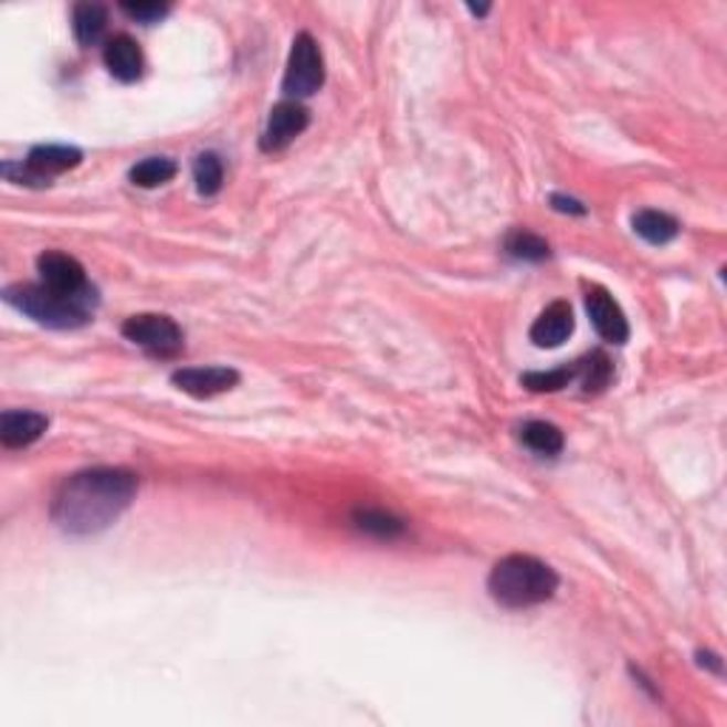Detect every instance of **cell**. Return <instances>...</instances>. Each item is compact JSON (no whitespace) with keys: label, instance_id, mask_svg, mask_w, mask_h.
<instances>
[{"label":"cell","instance_id":"6da1fadb","mask_svg":"<svg viewBox=\"0 0 727 727\" xmlns=\"http://www.w3.org/2000/svg\"><path fill=\"white\" fill-rule=\"evenodd\" d=\"M137 489V475L128 470L97 466L77 472L54 495L52 520L66 535H97L131 506Z\"/></svg>","mask_w":727,"mask_h":727},{"label":"cell","instance_id":"7a4b0ae2","mask_svg":"<svg viewBox=\"0 0 727 727\" xmlns=\"http://www.w3.org/2000/svg\"><path fill=\"white\" fill-rule=\"evenodd\" d=\"M560 577L549 562L531 555H509L495 562L489 575V594L497 605L512 611L531 609L555 597Z\"/></svg>","mask_w":727,"mask_h":727},{"label":"cell","instance_id":"3957f363","mask_svg":"<svg viewBox=\"0 0 727 727\" xmlns=\"http://www.w3.org/2000/svg\"><path fill=\"white\" fill-rule=\"evenodd\" d=\"M3 298L14 310H20L38 325L52 327V330H74V327L88 325L99 302L94 287L77 293V296H69V293L49 291L46 285H12L3 291Z\"/></svg>","mask_w":727,"mask_h":727},{"label":"cell","instance_id":"277c9868","mask_svg":"<svg viewBox=\"0 0 727 727\" xmlns=\"http://www.w3.org/2000/svg\"><path fill=\"white\" fill-rule=\"evenodd\" d=\"M83 162V151L72 146H34L29 151L27 162H7L3 166V177L9 182H18V186H32V188H43L52 186V177H60V173L72 171Z\"/></svg>","mask_w":727,"mask_h":727},{"label":"cell","instance_id":"5b68a950","mask_svg":"<svg viewBox=\"0 0 727 727\" xmlns=\"http://www.w3.org/2000/svg\"><path fill=\"white\" fill-rule=\"evenodd\" d=\"M325 83V57H322V49L313 40V34L302 32L296 34L291 49V57H287V69H285V94L291 99L298 97H310L322 88Z\"/></svg>","mask_w":727,"mask_h":727},{"label":"cell","instance_id":"8992f818","mask_svg":"<svg viewBox=\"0 0 727 727\" xmlns=\"http://www.w3.org/2000/svg\"><path fill=\"white\" fill-rule=\"evenodd\" d=\"M123 336L157 358H173L182 352V330L173 318L159 313H139L123 325Z\"/></svg>","mask_w":727,"mask_h":727},{"label":"cell","instance_id":"52a82bcc","mask_svg":"<svg viewBox=\"0 0 727 727\" xmlns=\"http://www.w3.org/2000/svg\"><path fill=\"white\" fill-rule=\"evenodd\" d=\"M586 310H589L594 330L605 341H611V345H625L629 341V318H625L622 307L617 305V298L605 287H586Z\"/></svg>","mask_w":727,"mask_h":727},{"label":"cell","instance_id":"ba28073f","mask_svg":"<svg viewBox=\"0 0 727 727\" xmlns=\"http://www.w3.org/2000/svg\"><path fill=\"white\" fill-rule=\"evenodd\" d=\"M38 273H40V285H46L49 291L69 293V296L92 291L83 265H80L74 256H69V253H60V251L40 253Z\"/></svg>","mask_w":727,"mask_h":727},{"label":"cell","instance_id":"9c48e42d","mask_svg":"<svg viewBox=\"0 0 727 727\" xmlns=\"http://www.w3.org/2000/svg\"><path fill=\"white\" fill-rule=\"evenodd\" d=\"M310 126V112H307L298 99H285L273 106L271 117H267V128L262 134V148L265 151H282Z\"/></svg>","mask_w":727,"mask_h":727},{"label":"cell","instance_id":"30bf717a","mask_svg":"<svg viewBox=\"0 0 727 727\" xmlns=\"http://www.w3.org/2000/svg\"><path fill=\"white\" fill-rule=\"evenodd\" d=\"M173 387L193 398H213L233 390L239 383V372L233 367H186L171 376Z\"/></svg>","mask_w":727,"mask_h":727},{"label":"cell","instance_id":"8fae6325","mask_svg":"<svg viewBox=\"0 0 727 727\" xmlns=\"http://www.w3.org/2000/svg\"><path fill=\"white\" fill-rule=\"evenodd\" d=\"M571 333H575V313H571V305L569 302H555V305H549L535 318L529 338L537 347L551 350V347H560Z\"/></svg>","mask_w":727,"mask_h":727},{"label":"cell","instance_id":"7c38bea8","mask_svg":"<svg viewBox=\"0 0 727 727\" xmlns=\"http://www.w3.org/2000/svg\"><path fill=\"white\" fill-rule=\"evenodd\" d=\"M103 60H106V69L119 83H134V80L143 77V69H146L143 49L128 34H114L103 49Z\"/></svg>","mask_w":727,"mask_h":727},{"label":"cell","instance_id":"4fadbf2b","mask_svg":"<svg viewBox=\"0 0 727 727\" xmlns=\"http://www.w3.org/2000/svg\"><path fill=\"white\" fill-rule=\"evenodd\" d=\"M49 426V418L32 410H9L0 415V443L7 450H23L38 441Z\"/></svg>","mask_w":727,"mask_h":727},{"label":"cell","instance_id":"5bb4252c","mask_svg":"<svg viewBox=\"0 0 727 727\" xmlns=\"http://www.w3.org/2000/svg\"><path fill=\"white\" fill-rule=\"evenodd\" d=\"M106 7H99V3H77V7H74L72 27L74 38L80 40V46H94V43H99V38L106 34Z\"/></svg>","mask_w":727,"mask_h":727},{"label":"cell","instance_id":"9a60e30c","mask_svg":"<svg viewBox=\"0 0 727 727\" xmlns=\"http://www.w3.org/2000/svg\"><path fill=\"white\" fill-rule=\"evenodd\" d=\"M634 231L651 245H668L679 233V222L662 211H640L634 217Z\"/></svg>","mask_w":727,"mask_h":727},{"label":"cell","instance_id":"2e32d148","mask_svg":"<svg viewBox=\"0 0 727 727\" xmlns=\"http://www.w3.org/2000/svg\"><path fill=\"white\" fill-rule=\"evenodd\" d=\"M611 372H614V364L605 352L594 350L591 356H586L582 361H577V381L582 383V392H602L609 387Z\"/></svg>","mask_w":727,"mask_h":727},{"label":"cell","instance_id":"e0dca14e","mask_svg":"<svg viewBox=\"0 0 727 727\" xmlns=\"http://www.w3.org/2000/svg\"><path fill=\"white\" fill-rule=\"evenodd\" d=\"M520 441L526 443L531 452H537V455H557V452L562 450V443H566L562 441V432L549 421L523 423Z\"/></svg>","mask_w":727,"mask_h":727},{"label":"cell","instance_id":"ac0fdd59","mask_svg":"<svg viewBox=\"0 0 727 727\" xmlns=\"http://www.w3.org/2000/svg\"><path fill=\"white\" fill-rule=\"evenodd\" d=\"M131 182L139 188H159L177 177V162L168 157H148L131 168Z\"/></svg>","mask_w":727,"mask_h":727},{"label":"cell","instance_id":"d6986e66","mask_svg":"<svg viewBox=\"0 0 727 727\" xmlns=\"http://www.w3.org/2000/svg\"><path fill=\"white\" fill-rule=\"evenodd\" d=\"M352 520H356L358 529L372 537H381V540H392V537L403 535V520H398L390 512L358 509L356 515H352Z\"/></svg>","mask_w":727,"mask_h":727},{"label":"cell","instance_id":"ffe728a7","mask_svg":"<svg viewBox=\"0 0 727 727\" xmlns=\"http://www.w3.org/2000/svg\"><path fill=\"white\" fill-rule=\"evenodd\" d=\"M193 179H197V191L202 197H213L219 193L222 182H225V168H222V159L217 154H199L193 159Z\"/></svg>","mask_w":727,"mask_h":727},{"label":"cell","instance_id":"44dd1931","mask_svg":"<svg viewBox=\"0 0 727 727\" xmlns=\"http://www.w3.org/2000/svg\"><path fill=\"white\" fill-rule=\"evenodd\" d=\"M506 253L520 262H542V259H549V242L542 236L531 231H512L506 236Z\"/></svg>","mask_w":727,"mask_h":727},{"label":"cell","instance_id":"7402d4cb","mask_svg":"<svg viewBox=\"0 0 727 727\" xmlns=\"http://www.w3.org/2000/svg\"><path fill=\"white\" fill-rule=\"evenodd\" d=\"M520 381L523 387H529L531 392L566 390L571 381H577V364L575 367H560V370H549V372H526Z\"/></svg>","mask_w":727,"mask_h":727},{"label":"cell","instance_id":"603a6c76","mask_svg":"<svg viewBox=\"0 0 727 727\" xmlns=\"http://www.w3.org/2000/svg\"><path fill=\"white\" fill-rule=\"evenodd\" d=\"M123 12L128 18L139 20V23H154V20H162L171 9L162 7V3H123Z\"/></svg>","mask_w":727,"mask_h":727},{"label":"cell","instance_id":"cb8c5ba5","mask_svg":"<svg viewBox=\"0 0 727 727\" xmlns=\"http://www.w3.org/2000/svg\"><path fill=\"white\" fill-rule=\"evenodd\" d=\"M551 208L560 213H575V217H582V213H586V206H582V202H577V199L571 197H562V193H555V197H551Z\"/></svg>","mask_w":727,"mask_h":727}]
</instances>
